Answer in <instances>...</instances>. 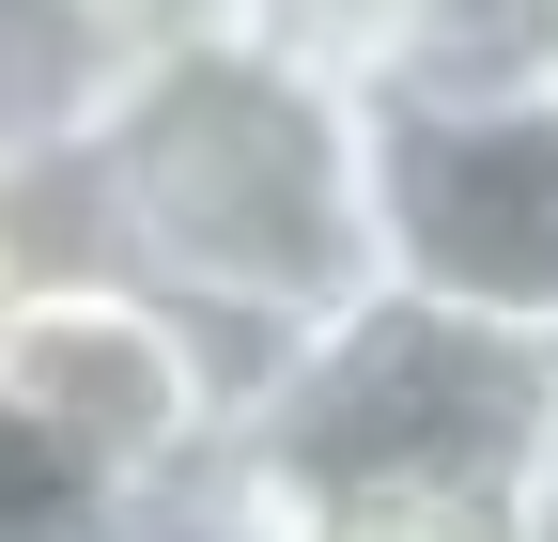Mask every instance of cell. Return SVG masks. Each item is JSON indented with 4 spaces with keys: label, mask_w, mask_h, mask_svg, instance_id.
Segmentation results:
<instances>
[{
    "label": "cell",
    "mask_w": 558,
    "mask_h": 542,
    "mask_svg": "<svg viewBox=\"0 0 558 542\" xmlns=\"http://www.w3.org/2000/svg\"><path fill=\"white\" fill-rule=\"evenodd\" d=\"M47 263H124L171 295L233 372L295 357L388 280L373 233V94L341 62H295L264 32H171L109 109V140L32 186Z\"/></svg>",
    "instance_id": "cell-1"
},
{
    "label": "cell",
    "mask_w": 558,
    "mask_h": 542,
    "mask_svg": "<svg viewBox=\"0 0 558 542\" xmlns=\"http://www.w3.org/2000/svg\"><path fill=\"white\" fill-rule=\"evenodd\" d=\"M233 449L295 496H465V512H543L558 465V342L465 325L435 295H357L264 357L233 403Z\"/></svg>",
    "instance_id": "cell-2"
},
{
    "label": "cell",
    "mask_w": 558,
    "mask_h": 542,
    "mask_svg": "<svg viewBox=\"0 0 558 542\" xmlns=\"http://www.w3.org/2000/svg\"><path fill=\"white\" fill-rule=\"evenodd\" d=\"M0 403H16L124 527H156L202 465H218L248 372L202 342L171 295H140L124 263H32L16 310H0Z\"/></svg>",
    "instance_id": "cell-3"
},
{
    "label": "cell",
    "mask_w": 558,
    "mask_h": 542,
    "mask_svg": "<svg viewBox=\"0 0 558 542\" xmlns=\"http://www.w3.org/2000/svg\"><path fill=\"white\" fill-rule=\"evenodd\" d=\"M373 233H388V295L558 342V78L450 109L373 94Z\"/></svg>",
    "instance_id": "cell-4"
},
{
    "label": "cell",
    "mask_w": 558,
    "mask_h": 542,
    "mask_svg": "<svg viewBox=\"0 0 558 542\" xmlns=\"http://www.w3.org/2000/svg\"><path fill=\"white\" fill-rule=\"evenodd\" d=\"M156 47L171 32H140L124 0H0V201H32V186L78 171Z\"/></svg>",
    "instance_id": "cell-5"
},
{
    "label": "cell",
    "mask_w": 558,
    "mask_h": 542,
    "mask_svg": "<svg viewBox=\"0 0 558 542\" xmlns=\"http://www.w3.org/2000/svg\"><path fill=\"white\" fill-rule=\"evenodd\" d=\"M435 16V0H233V32H264V47H295V62H341V78H388L403 62V32Z\"/></svg>",
    "instance_id": "cell-6"
},
{
    "label": "cell",
    "mask_w": 558,
    "mask_h": 542,
    "mask_svg": "<svg viewBox=\"0 0 558 542\" xmlns=\"http://www.w3.org/2000/svg\"><path fill=\"white\" fill-rule=\"evenodd\" d=\"M32 263H47V248H32V201H0V310H16V280H32Z\"/></svg>",
    "instance_id": "cell-7"
},
{
    "label": "cell",
    "mask_w": 558,
    "mask_h": 542,
    "mask_svg": "<svg viewBox=\"0 0 558 542\" xmlns=\"http://www.w3.org/2000/svg\"><path fill=\"white\" fill-rule=\"evenodd\" d=\"M140 32H233V0H124Z\"/></svg>",
    "instance_id": "cell-8"
},
{
    "label": "cell",
    "mask_w": 558,
    "mask_h": 542,
    "mask_svg": "<svg viewBox=\"0 0 558 542\" xmlns=\"http://www.w3.org/2000/svg\"><path fill=\"white\" fill-rule=\"evenodd\" d=\"M512 542H558V496H543V512H527V527H512Z\"/></svg>",
    "instance_id": "cell-9"
},
{
    "label": "cell",
    "mask_w": 558,
    "mask_h": 542,
    "mask_svg": "<svg viewBox=\"0 0 558 542\" xmlns=\"http://www.w3.org/2000/svg\"><path fill=\"white\" fill-rule=\"evenodd\" d=\"M543 496H558V465H543Z\"/></svg>",
    "instance_id": "cell-10"
}]
</instances>
